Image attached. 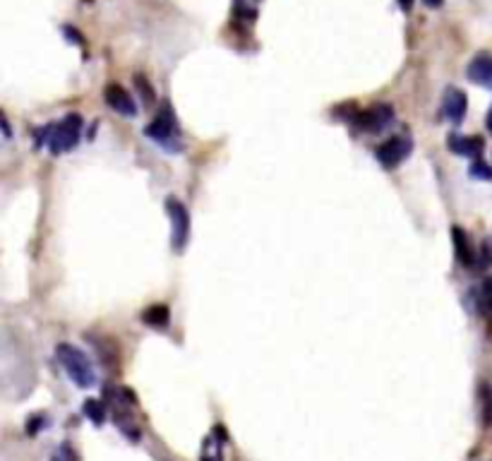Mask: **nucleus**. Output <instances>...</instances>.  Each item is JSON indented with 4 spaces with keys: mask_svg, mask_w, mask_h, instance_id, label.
Returning <instances> with one entry per match:
<instances>
[{
    "mask_svg": "<svg viewBox=\"0 0 492 461\" xmlns=\"http://www.w3.org/2000/svg\"><path fill=\"white\" fill-rule=\"evenodd\" d=\"M56 355H58V360H61V365L65 367L68 377L77 384V387L89 389L96 384V372H94V367H92V360L87 358V353L82 351V348L72 346V343H58Z\"/></svg>",
    "mask_w": 492,
    "mask_h": 461,
    "instance_id": "f257e3e1",
    "label": "nucleus"
},
{
    "mask_svg": "<svg viewBox=\"0 0 492 461\" xmlns=\"http://www.w3.org/2000/svg\"><path fill=\"white\" fill-rule=\"evenodd\" d=\"M146 137L149 139H154V142H159L163 144L166 149H173V151H178L183 144H180V132H178V125H175V118H173V113H171V108L168 106H163L161 108V113L156 115L154 120L146 125Z\"/></svg>",
    "mask_w": 492,
    "mask_h": 461,
    "instance_id": "f03ea898",
    "label": "nucleus"
},
{
    "mask_svg": "<svg viewBox=\"0 0 492 461\" xmlns=\"http://www.w3.org/2000/svg\"><path fill=\"white\" fill-rule=\"evenodd\" d=\"M80 135H82V118L77 113H70L68 118H63L53 130H51L49 149L53 151V154L70 151L80 142Z\"/></svg>",
    "mask_w": 492,
    "mask_h": 461,
    "instance_id": "7ed1b4c3",
    "label": "nucleus"
},
{
    "mask_svg": "<svg viewBox=\"0 0 492 461\" xmlns=\"http://www.w3.org/2000/svg\"><path fill=\"white\" fill-rule=\"evenodd\" d=\"M166 212H168V219H171V243L180 253L187 243V236H190V214H187L185 204L180 202L178 197H168Z\"/></svg>",
    "mask_w": 492,
    "mask_h": 461,
    "instance_id": "20e7f679",
    "label": "nucleus"
},
{
    "mask_svg": "<svg viewBox=\"0 0 492 461\" xmlns=\"http://www.w3.org/2000/svg\"><path fill=\"white\" fill-rule=\"evenodd\" d=\"M411 149H413L411 137H391L374 149V156H377V161L382 163L384 168H396L408 154H411Z\"/></svg>",
    "mask_w": 492,
    "mask_h": 461,
    "instance_id": "39448f33",
    "label": "nucleus"
},
{
    "mask_svg": "<svg viewBox=\"0 0 492 461\" xmlns=\"http://www.w3.org/2000/svg\"><path fill=\"white\" fill-rule=\"evenodd\" d=\"M391 122H394V108L389 103H374L372 108L358 115V125L367 132H382Z\"/></svg>",
    "mask_w": 492,
    "mask_h": 461,
    "instance_id": "423d86ee",
    "label": "nucleus"
},
{
    "mask_svg": "<svg viewBox=\"0 0 492 461\" xmlns=\"http://www.w3.org/2000/svg\"><path fill=\"white\" fill-rule=\"evenodd\" d=\"M103 99H106V103L115 110V113L125 115V118H132V115L137 113V103H134V99L127 94L120 84H108L106 91H103Z\"/></svg>",
    "mask_w": 492,
    "mask_h": 461,
    "instance_id": "0eeeda50",
    "label": "nucleus"
},
{
    "mask_svg": "<svg viewBox=\"0 0 492 461\" xmlns=\"http://www.w3.org/2000/svg\"><path fill=\"white\" fill-rule=\"evenodd\" d=\"M442 110L452 122H461L466 118V110H468V99L461 89L456 87H449L444 91V101H442Z\"/></svg>",
    "mask_w": 492,
    "mask_h": 461,
    "instance_id": "6e6552de",
    "label": "nucleus"
},
{
    "mask_svg": "<svg viewBox=\"0 0 492 461\" xmlns=\"http://www.w3.org/2000/svg\"><path fill=\"white\" fill-rule=\"evenodd\" d=\"M468 80L473 84L483 87V89L492 91V56L490 53H478L468 65Z\"/></svg>",
    "mask_w": 492,
    "mask_h": 461,
    "instance_id": "1a4fd4ad",
    "label": "nucleus"
},
{
    "mask_svg": "<svg viewBox=\"0 0 492 461\" xmlns=\"http://www.w3.org/2000/svg\"><path fill=\"white\" fill-rule=\"evenodd\" d=\"M447 147L459 156H480L483 154L485 142L480 137H466V135H452Z\"/></svg>",
    "mask_w": 492,
    "mask_h": 461,
    "instance_id": "9d476101",
    "label": "nucleus"
},
{
    "mask_svg": "<svg viewBox=\"0 0 492 461\" xmlns=\"http://www.w3.org/2000/svg\"><path fill=\"white\" fill-rule=\"evenodd\" d=\"M452 241H454V248H456V260H459L461 265H466V267H473V262H476V253H473L471 241H468L466 231L461 229V226H454V229H452Z\"/></svg>",
    "mask_w": 492,
    "mask_h": 461,
    "instance_id": "9b49d317",
    "label": "nucleus"
},
{
    "mask_svg": "<svg viewBox=\"0 0 492 461\" xmlns=\"http://www.w3.org/2000/svg\"><path fill=\"white\" fill-rule=\"evenodd\" d=\"M142 322L149 327H166L168 324V308L166 305H149L142 312Z\"/></svg>",
    "mask_w": 492,
    "mask_h": 461,
    "instance_id": "f8f14e48",
    "label": "nucleus"
},
{
    "mask_svg": "<svg viewBox=\"0 0 492 461\" xmlns=\"http://www.w3.org/2000/svg\"><path fill=\"white\" fill-rule=\"evenodd\" d=\"M84 413L94 425H103V421H106V406H103V401H99V399H87Z\"/></svg>",
    "mask_w": 492,
    "mask_h": 461,
    "instance_id": "ddd939ff",
    "label": "nucleus"
},
{
    "mask_svg": "<svg viewBox=\"0 0 492 461\" xmlns=\"http://www.w3.org/2000/svg\"><path fill=\"white\" fill-rule=\"evenodd\" d=\"M134 91H137V94L142 96L144 106H151V103H154L156 91H154V87H151L149 82H146L144 75H134Z\"/></svg>",
    "mask_w": 492,
    "mask_h": 461,
    "instance_id": "4468645a",
    "label": "nucleus"
},
{
    "mask_svg": "<svg viewBox=\"0 0 492 461\" xmlns=\"http://www.w3.org/2000/svg\"><path fill=\"white\" fill-rule=\"evenodd\" d=\"M468 173H471V178H476V180H492V168L485 161H473L471 168H468Z\"/></svg>",
    "mask_w": 492,
    "mask_h": 461,
    "instance_id": "2eb2a0df",
    "label": "nucleus"
},
{
    "mask_svg": "<svg viewBox=\"0 0 492 461\" xmlns=\"http://www.w3.org/2000/svg\"><path fill=\"white\" fill-rule=\"evenodd\" d=\"M51 461H80L77 459V454L72 452V447L70 445H61L56 449V454H53V459Z\"/></svg>",
    "mask_w": 492,
    "mask_h": 461,
    "instance_id": "dca6fc26",
    "label": "nucleus"
},
{
    "mask_svg": "<svg viewBox=\"0 0 492 461\" xmlns=\"http://www.w3.org/2000/svg\"><path fill=\"white\" fill-rule=\"evenodd\" d=\"M480 253H483L485 265H492V238H488V241L483 243V250H480Z\"/></svg>",
    "mask_w": 492,
    "mask_h": 461,
    "instance_id": "f3484780",
    "label": "nucleus"
},
{
    "mask_svg": "<svg viewBox=\"0 0 492 461\" xmlns=\"http://www.w3.org/2000/svg\"><path fill=\"white\" fill-rule=\"evenodd\" d=\"M65 34L70 37V44H82V37H80V32L75 34L72 29H70V27H65Z\"/></svg>",
    "mask_w": 492,
    "mask_h": 461,
    "instance_id": "a211bd4d",
    "label": "nucleus"
},
{
    "mask_svg": "<svg viewBox=\"0 0 492 461\" xmlns=\"http://www.w3.org/2000/svg\"><path fill=\"white\" fill-rule=\"evenodd\" d=\"M399 8L403 10V13H411V8H413V0H399Z\"/></svg>",
    "mask_w": 492,
    "mask_h": 461,
    "instance_id": "6ab92c4d",
    "label": "nucleus"
},
{
    "mask_svg": "<svg viewBox=\"0 0 492 461\" xmlns=\"http://www.w3.org/2000/svg\"><path fill=\"white\" fill-rule=\"evenodd\" d=\"M423 3L427 5V8H439V5H442L444 0H423Z\"/></svg>",
    "mask_w": 492,
    "mask_h": 461,
    "instance_id": "aec40b11",
    "label": "nucleus"
},
{
    "mask_svg": "<svg viewBox=\"0 0 492 461\" xmlns=\"http://www.w3.org/2000/svg\"><path fill=\"white\" fill-rule=\"evenodd\" d=\"M488 130L492 132V108H490V113H488Z\"/></svg>",
    "mask_w": 492,
    "mask_h": 461,
    "instance_id": "412c9836",
    "label": "nucleus"
}]
</instances>
